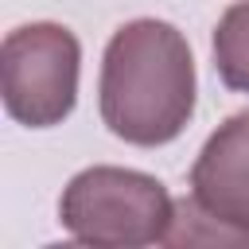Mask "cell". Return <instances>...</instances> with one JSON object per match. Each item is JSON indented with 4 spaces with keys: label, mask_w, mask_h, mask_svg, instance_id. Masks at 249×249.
<instances>
[{
    "label": "cell",
    "mask_w": 249,
    "mask_h": 249,
    "mask_svg": "<svg viewBox=\"0 0 249 249\" xmlns=\"http://www.w3.org/2000/svg\"><path fill=\"white\" fill-rule=\"evenodd\" d=\"M214 70L230 89L249 93V0L222 12L214 27Z\"/></svg>",
    "instance_id": "obj_5"
},
{
    "label": "cell",
    "mask_w": 249,
    "mask_h": 249,
    "mask_svg": "<svg viewBox=\"0 0 249 249\" xmlns=\"http://www.w3.org/2000/svg\"><path fill=\"white\" fill-rule=\"evenodd\" d=\"M191 198L214 218L249 230V113L226 117L191 163Z\"/></svg>",
    "instance_id": "obj_4"
},
{
    "label": "cell",
    "mask_w": 249,
    "mask_h": 249,
    "mask_svg": "<svg viewBox=\"0 0 249 249\" xmlns=\"http://www.w3.org/2000/svg\"><path fill=\"white\" fill-rule=\"evenodd\" d=\"M175 218V198L167 187L132 167L93 163L78 171L58 198L62 230L82 245L140 249L167 237Z\"/></svg>",
    "instance_id": "obj_2"
},
{
    "label": "cell",
    "mask_w": 249,
    "mask_h": 249,
    "mask_svg": "<svg viewBox=\"0 0 249 249\" xmlns=\"http://www.w3.org/2000/svg\"><path fill=\"white\" fill-rule=\"evenodd\" d=\"M82 43L70 27L39 19L4 35L0 43V93L12 121L27 128L62 124L78 101Z\"/></svg>",
    "instance_id": "obj_3"
},
{
    "label": "cell",
    "mask_w": 249,
    "mask_h": 249,
    "mask_svg": "<svg viewBox=\"0 0 249 249\" xmlns=\"http://www.w3.org/2000/svg\"><path fill=\"white\" fill-rule=\"evenodd\" d=\"M195 58L167 19H128L101 54L97 105L113 136L136 148L171 144L195 117Z\"/></svg>",
    "instance_id": "obj_1"
},
{
    "label": "cell",
    "mask_w": 249,
    "mask_h": 249,
    "mask_svg": "<svg viewBox=\"0 0 249 249\" xmlns=\"http://www.w3.org/2000/svg\"><path fill=\"white\" fill-rule=\"evenodd\" d=\"M163 245H230V249H241V245H249V230H237V226L214 218L210 210H202L187 195V198H175V218H171Z\"/></svg>",
    "instance_id": "obj_6"
}]
</instances>
